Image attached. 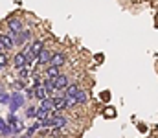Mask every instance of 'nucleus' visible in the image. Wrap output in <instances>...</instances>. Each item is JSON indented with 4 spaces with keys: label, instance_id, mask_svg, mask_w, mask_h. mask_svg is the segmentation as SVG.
Wrapping results in <instances>:
<instances>
[{
    "label": "nucleus",
    "instance_id": "13",
    "mask_svg": "<svg viewBox=\"0 0 158 138\" xmlns=\"http://www.w3.org/2000/svg\"><path fill=\"white\" fill-rule=\"evenodd\" d=\"M0 131H2V135H4V136H6V135H11V133H13L11 125H9L7 122H4L2 118H0Z\"/></svg>",
    "mask_w": 158,
    "mask_h": 138
},
{
    "label": "nucleus",
    "instance_id": "9",
    "mask_svg": "<svg viewBox=\"0 0 158 138\" xmlns=\"http://www.w3.org/2000/svg\"><path fill=\"white\" fill-rule=\"evenodd\" d=\"M42 48H44L42 41H40V39H37V41H33V43H31V46H30V52H28V53H31V55L37 59V55L40 53V50H42Z\"/></svg>",
    "mask_w": 158,
    "mask_h": 138
},
{
    "label": "nucleus",
    "instance_id": "1",
    "mask_svg": "<svg viewBox=\"0 0 158 138\" xmlns=\"http://www.w3.org/2000/svg\"><path fill=\"white\" fill-rule=\"evenodd\" d=\"M48 120H50V127H53V129H63V127H66V118L61 116L59 111H55L53 114H50Z\"/></svg>",
    "mask_w": 158,
    "mask_h": 138
},
{
    "label": "nucleus",
    "instance_id": "7",
    "mask_svg": "<svg viewBox=\"0 0 158 138\" xmlns=\"http://www.w3.org/2000/svg\"><path fill=\"white\" fill-rule=\"evenodd\" d=\"M53 87H55V90H64L68 87V77L59 74L57 77H53Z\"/></svg>",
    "mask_w": 158,
    "mask_h": 138
},
{
    "label": "nucleus",
    "instance_id": "2",
    "mask_svg": "<svg viewBox=\"0 0 158 138\" xmlns=\"http://www.w3.org/2000/svg\"><path fill=\"white\" fill-rule=\"evenodd\" d=\"M22 103H24V96L20 92H13L11 98H9V109H11V112H17L22 107Z\"/></svg>",
    "mask_w": 158,
    "mask_h": 138
},
{
    "label": "nucleus",
    "instance_id": "20",
    "mask_svg": "<svg viewBox=\"0 0 158 138\" xmlns=\"http://www.w3.org/2000/svg\"><path fill=\"white\" fill-rule=\"evenodd\" d=\"M26 116H30V118H35V116H37V109H35V107H30V109L26 111Z\"/></svg>",
    "mask_w": 158,
    "mask_h": 138
},
{
    "label": "nucleus",
    "instance_id": "15",
    "mask_svg": "<svg viewBox=\"0 0 158 138\" xmlns=\"http://www.w3.org/2000/svg\"><path fill=\"white\" fill-rule=\"evenodd\" d=\"M33 92H35V98H37V99H44V98H48V92L44 90L42 85H40V87H35Z\"/></svg>",
    "mask_w": 158,
    "mask_h": 138
},
{
    "label": "nucleus",
    "instance_id": "18",
    "mask_svg": "<svg viewBox=\"0 0 158 138\" xmlns=\"http://www.w3.org/2000/svg\"><path fill=\"white\" fill-rule=\"evenodd\" d=\"M7 63H9L7 53H6V52H0V68H6V66H7Z\"/></svg>",
    "mask_w": 158,
    "mask_h": 138
},
{
    "label": "nucleus",
    "instance_id": "16",
    "mask_svg": "<svg viewBox=\"0 0 158 138\" xmlns=\"http://www.w3.org/2000/svg\"><path fill=\"white\" fill-rule=\"evenodd\" d=\"M40 107L52 112V111H53V103H52V98H44V99H40Z\"/></svg>",
    "mask_w": 158,
    "mask_h": 138
},
{
    "label": "nucleus",
    "instance_id": "23",
    "mask_svg": "<svg viewBox=\"0 0 158 138\" xmlns=\"http://www.w3.org/2000/svg\"><path fill=\"white\" fill-rule=\"evenodd\" d=\"M0 136H2V131H0Z\"/></svg>",
    "mask_w": 158,
    "mask_h": 138
},
{
    "label": "nucleus",
    "instance_id": "4",
    "mask_svg": "<svg viewBox=\"0 0 158 138\" xmlns=\"http://www.w3.org/2000/svg\"><path fill=\"white\" fill-rule=\"evenodd\" d=\"M13 63H15V68H26L28 66V52H20V53H17L15 55V59H13Z\"/></svg>",
    "mask_w": 158,
    "mask_h": 138
},
{
    "label": "nucleus",
    "instance_id": "22",
    "mask_svg": "<svg viewBox=\"0 0 158 138\" xmlns=\"http://www.w3.org/2000/svg\"><path fill=\"white\" fill-rule=\"evenodd\" d=\"M40 85H42V79H40L39 76H35V77H33V85H31V87L35 89V87H40Z\"/></svg>",
    "mask_w": 158,
    "mask_h": 138
},
{
    "label": "nucleus",
    "instance_id": "8",
    "mask_svg": "<svg viewBox=\"0 0 158 138\" xmlns=\"http://www.w3.org/2000/svg\"><path fill=\"white\" fill-rule=\"evenodd\" d=\"M52 103H53V111H63L64 107H68L64 96H53L52 98Z\"/></svg>",
    "mask_w": 158,
    "mask_h": 138
},
{
    "label": "nucleus",
    "instance_id": "3",
    "mask_svg": "<svg viewBox=\"0 0 158 138\" xmlns=\"http://www.w3.org/2000/svg\"><path fill=\"white\" fill-rule=\"evenodd\" d=\"M7 28H9V31H11L13 35H17V33H20V31L24 30V24H22L20 19H9V20H7Z\"/></svg>",
    "mask_w": 158,
    "mask_h": 138
},
{
    "label": "nucleus",
    "instance_id": "6",
    "mask_svg": "<svg viewBox=\"0 0 158 138\" xmlns=\"http://www.w3.org/2000/svg\"><path fill=\"white\" fill-rule=\"evenodd\" d=\"M64 61H66V55L63 53V52H55V53H52V59H50V65L52 66H63L64 65Z\"/></svg>",
    "mask_w": 158,
    "mask_h": 138
},
{
    "label": "nucleus",
    "instance_id": "17",
    "mask_svg": "<svg viewBox=\"0 0 158 138\" xmlns=\"http://www.w3.org/2000/svg\"><path fill=\"white\" fill-rule=\"evenodd\" d=\"M48 116H50V111H46V109H42V107H39V109H37V116H35V118H37L39 122L46 120Z\"/></svg>",
    "mask_w": 158,
    "mask_h": 138
},
{
    "label": "nucleus",
    "instance_id": "21",
    "mask_svg": "<svg viewBox=\"0 0 158 138\" xmlns=\"http://www.w3.org/2000/svg\"><path fill=\"white\" fill-rule=\"evenodd\" d=\"M9 94H6V92H0V103H9Z\"/></svg>",
    "mask_w": 158,
    "mask_h": 138
},
{
    "label": "nucleus",
    "instance_id": "11",
    "mask_svg": "<svg viewBox=\"0 0 158 138\" xmlns=\"http://www.w3.org/2000/svg\"><path fill=\"white\" fill-rule=\"evenodd\" d=\"M50 59H52V52H48V50H40V53L37 55V63L39 65H48L50 63Z\"/></svg>",
    "mask_w": 158,
    "mask_h": 138
},
{
    "label": "nucleus",
    "instance_id": "19",
    "mask_svg": "<svg viewBox=\"0 0 158 138\" xmlns=\"http://www.w3.org/2000/svg\"><path fill=\"white\" fill-rule=\"evenodd\" d=\"M76 101H77V103H86V92L79 90L77 96H76Z\"/></svg>",
    "mask_w": 158,
    "mask_h": 138
},
{
    "label": "nucleus",
    "instance_id": "10",
    "mask_svg": "<svg viewBox=\"0 0 158 138\" xmlns=\"http://www.w3.org/2000/svg\"><path fill=\"white\" fill-rule=\"evenodd\" d=\"M79 92V85L77 83H68V87L64 89V98H76Z\"/></svg>",
    "mask_w": 158,
    "mask_h": 138
},
{
    "label": "nucleus",
    "instance_id": "12",
    "mask_svg": "<svg viewBox=\"0 0 158 138\" xmlns=\"http://www.w3.org/2000/svg\"><path fill=\"white\" fill-rule=\"evenodd\" d=\"M42 87H44V90L48 92V96H50L52 92L55 90V87H53V79H50V77H46V79H42Z\"/></svg>",
    "mask_w": 158,
    "mask_h": 138
},
{
    "label": "nucleus",
    "instance_id": "5",
    "mask_svg": "<svg viewBox=\"0 0 158 138\" xmlns=\"http://www.w3.org/2000/svg\"><path fill=\"white\" fill-rule=\"evenodd\" d=\"M7 123L11 125L13 133H22V131H24V123H22V120H17L13 112L9 114V118H7Z\"/></svg>",
    "mask_w": 158,
    "mask_h": 138
},
{
    "label": "nucleus",
    "instance_id": "14",
    "mask_svg": "<svg viewBox=\"0 0 158 138\" xmlns=\"http://www.w3.org/2000/svg\"><path fill=\"white\" fill-rule=\"evenodd\" d=\"M57 76H59V66H52V65H50V68H46V77L53 79V77H57Z\"/></svg>",
    "mask_w": 158,
    "mask_h": 138
}]
</instances>
